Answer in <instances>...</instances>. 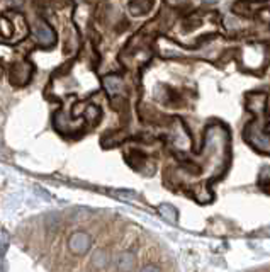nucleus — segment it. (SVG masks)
<instances>
[{
    "mask_svg": "<svg viewBox=\"0 0 270 272\" xmlns=\"http://www.w3.org/2000/svg\"><path fill=\"white\" fill-rule=\"evenodd\" d=\"M0 155H2V146H0Z\"/></svg>",
    "mask_w": 270,
    "mask_h": 272,
    "instance_id": "nucleus-7",
    "label": "nucleus"
},
{
    "mask_svg": "<svg viewBox=\"0 0 270 272\" xmlns=\"http://www.w3.org/2000/svg\"><path fill=\"white\" fill-rule=\"evenodd\" d=\"M104 87H106L107 92H109V96L114 97L122 90V80L116 75H109L104 79Z\"/></svg>",
    "mask_w": 270,
    "mask_h": 272,
    "instance_id": "nucleus-3",
    "label": "nucleus"
},
{
    "mask_svg": "<svg viewBox=\"0 0 270 272\" xmlns=\"http://www.w3.org/2000/svg\"><path fill=\"white\" fill-rule=\"evenodd\" d=\"M160 211L164 213V216H166L168 219H175V209L172 208V206L164 204V206H160Z\"/></svg>",
    "mask_w": 270,
    "mask_h": 272,
    "instance_id": "nucleus-5",
    "label": "nucleus"
},
{
    "mask_svg": "<svg viewBox=\"0 0 270 272\" xmlns=\"http://www.w3.org/2000/svg\"><path fill=\"white\" fill-rule=\"evenodd\" d=\"M87 116H88L90 119L97 118V116H98V109H97V107H94V106H90L88 109H87Z\"/></svg>",
    "mask_w": 270,
    "mask_h": 272,
    "instance_id": "nucleus-6",
    "label": "nucleus"
},
{
    "mask_svg": "<svg viewBox=\"0 0 270 272\" xmlns=\"http://www.w3.org/2000/svg\"><path fill=\"white\" fill-rule=\"evenodd\" d=\"M90 243H92V238H90L88 233L76 231L70 238V250L74 253H76V255H80V253H84L85 250L90 247Z\"/></svg>",
    "mask_w": 270,
    "mask_h": 272,
    "instance_id": "nucleus-2",
    "label": "nucleus"
},
{
    "mask_svg": "<svg viewBox=\"0 0 270 272\" xmlns=\"http://www.w3.org/2000/svg\"><path fill=\"white\" fill-rule=\"evenodd\" d=\"M250 140L255 146H258V148H262V150H268L270 148V138L264 136L260 131H254V135L250 136Z\"/></svg>",
    "mask_w": 270,
    "mask_h": 272,
    "instance_id": "nucleus-4",
    "label": "nucleus"
},
{
    "mask_svg": "<svg viewBox=\"0 0 270 272\" xmlns=\"http://www.w3.org/2000/svg\"><path fill=\"white\" fill-rule=\"evenodd\" d=\"M32 34H34V40H36V43L40 46H42V48H50V46H53L54 41H56L53 29H51L46 23H42V21L34 24Z\"/></svg>",
    "mask_w": 270,
    "mask_h": 272,
    "instance_id": "nucleus-1",
    "label": "nucleus"
}]
</instances>
